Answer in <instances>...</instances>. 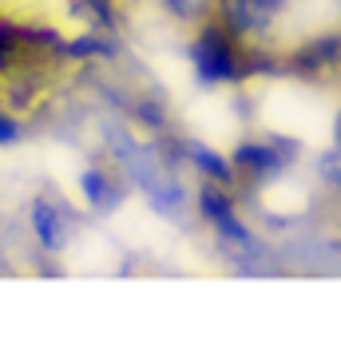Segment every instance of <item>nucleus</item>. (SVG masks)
Segmentation results:
<instances>
[{"label": "nucleus", "mask_w": 341, "mask_h": 357, "mask_svg": "<svg viewBox=\"0 0 341 357\" xmlns=\"http://www.w3.org/2000/svg\"><path fill=\"white\" fill-rule=\"evenodd\" d=\"M290 0H230L234 16L242 20V32H254V36H266V28L274 24V16L286 8Z\"/></svg>", "instance_id": "nucleus-1"}]
</instances>
